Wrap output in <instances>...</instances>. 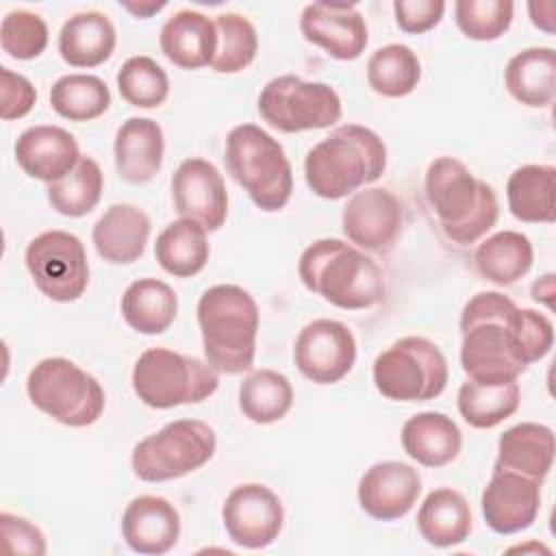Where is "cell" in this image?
Returning <instances> with one entry per match:
<instances>
[{
    "label": "cell",
    "mask_w": 556,
    "mask_h": 556,
    "mask_svg": "<svg viewBox=\"0 0 556 556\" xmlns=\"http://www.w3.org/2000/svg\"><path fill=\"white\" fill-rule=\"evenodd\" d=\"M387 169V146L367 126L343 124L315 143L304 159L308 189L324 200H341L376 182Z\"/></svg>",
    "instance_id": "obj_3"
},
{
    "label": "cell",
    "mask_w": 556,
    "mask_h": 556,
    "mask_svg": "<svg viewBox=\"0 0 556 556\" xmlns=\"http://www.w3.org/2000/svg\"><path fill=\"white\" fill-rule=\"evenodd\" d=\"M302 285L343 311H363L387 295L382 267L365 250L341 239H317L300 256Z\"/></svg>",
    "instance_id": "obj_2"
},
{
    "label": "cell",
    "mask_w": 556,
    "mask_h": 556,
    "mask_svg": "<svg viewBox=\"0 0 556 556\" xmlns=\"http://www.w3.org/2000/svg\"><path fill=\"white\" fill-rule=\"evenodd\" d=\"M113 22L100 11L74 13L59 33L61 59L72 67H98L115 50Z\"/></svg>",
    "instance_id": "obj_27"
},
{
    "label": "cell",
    "mask_w": 556,
    "mask_h": 556,
    "mask_svg": "<svg viewBox=\"0 0 556 556\" xmlns=\"http://www.w3.org/2000/svg\"><path fill=\"white\" fill-rule=\"evenodd\" d=\"M258 113L280 132L319 130L341 119V98L326 83L282 74L261 89Z\"/></svg>",
    "instance_id": "obj_11"
},
{
    "label": "cell",
    "mask_w": 556,
    "mask_h": 556,
    "mask_svg": "<svg viewBox=\"0 0 556 556\" xmlns=\"http://www.w3.org/2000/svg\"><path fill=\"white\" fill-rule=\"evenodd\" d=\"M172 198L178 215L215 232L228 215V193L219 169L200 156L185 159L172 176Z\"/></svg>",
    "instance_id": "obj_16"
},
{
    "label": "cell",
    "mask_w": 556,
    "mask_h": 556,
    "mask_svg": "<svg viewBox=\"0 0 556 556\" xmlns=\"http://www.w3.org/2000/svg\"><path fill=\"white\" fill-rule=\"evenodd\" d=\"M26 393L33 406L70 428L96 424L106 404L102 384L63 356L39 361L28 371Z\"/></svg>",
    "instance_id": "obj_7"
},
{
    "label": "cell",
    "mask_w": 556,
    "mask_h": 556,
    "mask_svg": "<svg viewBox=\"0 0 556 556\" xmlns=\"http://www.w3.org/2000/svg\"><path fill=\"white\" fill-rule=\"evenodd\" d=\"M293 361L300 374L311 382L334 384L354 367L356 339L343 321L313 319L295 339Z\"/></svg>",
    "instance_id": "obj_14"
},
{
    "label": "cell",
    "mask_w": 556,
    "mask_h": 556,
    "mask_svg": "<svg viewBox=\"0 0 556 556\" xmlns=\"http://www.w3.org/2000/svg\"><path fill=\"white\" fill-rule=\"evenodd\" d=\"M161 52L182 70H200L213 63L217 50V28L200 11H176L161 28Z\"/></svg>",
    "instance_id": "obj_24"
},
{
    "label": "cell",
    "mask_w": 556,
    "mask_h": 556,
    "mask_svg": "<svg viewBox=\"0 0 556 556\" xmlns=\"http://www.w3.org/2000/svg\"><path fill=\"white\" fill-rule=\"evenodd\" d=\"M150 217L135 204H113L93 224L96 252L113 265L135 263L148 243Z\"/></svg>",
    "instance_id": "obj_23"
},
{
    "label": "cell",
    "mask_w": 556,
    "mask_h": 556,
    "mask_svg": "<svg viewBox=\"0 0 556 556\" xmlns=\"http://www.w3.org/2000/svg\"><path fill=\"white\" fill-rule=\"evenodd\" d=\"M208 254L211 248L206 241V230L182 217L165 226L154 243L159 265L176 278H191L200 274L208 261Z\"/></svg>",
    "instance_id": "obj_33"
},
{
    "label": "cell",
    "mask_w": 556,
    "mask_h": 556,
    "mask_svg": "<svg viewBox=\"0 0 556 556\" xmlns=\"http://www.w3.org/2000/svg\"><path fill=\"white\" fill-rule=\"evenodd\" d=\"M421 495L419 471L400 460L371 465L358 482L356 497L361 508L378 521H395L410 513Z\"/></svg>",
    "instance_id": "obj_19"
},
{
    "label": "cell",
    "mask_w": 556,
    "mask_h": 556,
    "mask_svg": "<svg viewBox=\"0 0 556 556\" xmlns=\"http://www.w3.org/2000/svg\"><path fill=\"white\" fill-rule=\"evenodd\" d=\"M122 7L126 9V11H130L135 17H150L152 13H159L163 7H165V2H122Z\"/></svg>",
    "instance_id": "obj_48"
},
{
    "label": "cell",
    "mask_w": 556,
    "mask_h": 556,
    "mask_svg": "<svg viewBox=\"0 0 556 556\" xmlns=\"http://www.w3.org/2000/svg\"><path fill=\"white\" fill-rule=\"evenodd\" d=\"M219 371L206 361L167 348L146 350L132 367V391L150 408L198 404L219 387Z\"/></svg>",
    "instance_id": "obj_8"
},
{
    "label": "cell",
    "mask_w": 556,
    "mask_h": 556,
    "mask_svg": "<svg viewBox=\"0 0 556 556\" xmlns=\"http://www.w3.org/2000/svg\"><path fill=\"white\" fill-rule=\"evenodd\" d=\"M2 50L20 61L39 56L48 46V24L41 15L17 9L4 15L0 26Z\"/></svg>",
    "instance_id": "obj_42"
},
{
    "label": "cell",
    "mask_w": 556,
    "mask_h": 556,
    "mask_svg": "<svg viewBox=\"0 0 556 556\" xmlns=\"http://www.w3.org/2000/svg\"><path fill=\"white\" fill-rule=\"evenodd\" d=\"M508 93L532 109H545L556 98V52L534 46L517 52L504 70Z\"/></svg>",
    "instance_id": "obj_28"
},
{
    "label": "cell",
    "mask_w": 556,
    "mask_h": 556,
    "mask_svg": "<svg viewBox=\"0 0 556 556\" xmlns=\"http://www.w3.org/2000/svg\"><path fill=\"white\" fill-rule=\"evenodd\" d=\"M293 406L289 378L274 369H256L239 384V408L254 424L280 421Z\"/></svg>",
    "instance_id": "obj_34"
},
{
    "label": "cell",
    "mask_w": 556,
    "mask_h": 556,
    "mask_svg": "<svg viewBox=\"0 0 556 556\" xmlns=\"http://www.w3.org/2000/svg\"><path fill=\"white\" fill-rule=\"evenodd\" d=\"M119 308L124 321L132 330L141 334H161L176 319L178 298L167 282L139 278L126 287Z\"/></svg>",
    "instance_id": "obj_31"
},
{
    "label": "cell",
    "mask_w": 556,
    "mask_h": 556,
    "mask_svg": "<svg viewBox=\"0 0 556 556\" xmlns=\"http://www.w3.org/2000/svg\"><path fill=\"white\" fill-rule=\"evenodd\" d=\"M528 11H530V20L536 28L545 30L547 35L554 33V4L552 2H530Z\"/></svg>",
    "instance_id": "obj_46"
},
{
    "label": "cell",
    "mask_w": 556,
    "mask_h": 556,
    "mask_svg": "<svg viewBox=\"0 0 556 556\" xmlns=\"http://www.w3.org/2000/svg\"><path fill=\"white\" fill-rule=\"evenodd\" d=\"M521 391L517 380L504 384H480L467 380L458 389V413L471 428H495L517 413Z\"/></svg>",
    "instance_id": "obj_35"
},
{
    "label": "cell",
    "mask_w": 556,
    "mask_h": 556,
    "mask_svg": "<svg viewBox=\"0 0 556 556\" xmlns=\"http://www.w3.org/2000/svg\"><path fill=\"white\" fill-rule=\"evenodd\" d=\"M37 102V91L33 83L22 76L11 72L9 67H0V117L4 122L20 119Z\"/></svg>",
    "instance_id": "obj_43"
},
{
    "label": "cell",
    "mask_w": 556,
    "mask_h": 556,
    "mask_svg": "<svg viewBox=\"0 0 556 556\" xmlns=\"http://www.w3.org/2000/svg\"><path fill=\"white\" fill-rule=\"evenodd\" d=\"M217 50L211 67L217 74H237L245 70L258 50L254 24L239 13H222L215 17Z\"/></svg>",
    "instance_id": "obj_39"
},
{
    "label": "cell",
    "mask_w": 556,
    "mask_h": 556,
    "mask_svg": "<svg viewBox=\"0 0 556 556\" xmlns=\"http://www.w3.org/2000/svg\"><path fill=\"white\" fill-rule=\"evenodd\" d=\"M526 308L500 291L476 293L460 313V365L469 380L504 384L530 365L523 343Z\"/></svg>",
    "instance_id": "obj_1"
},
{
    "label": "cell",
    "mask_w": 556,
    "mask_h": 556,
    "mask_svg": "<svg viewBox=\"0 0 556 556\" xmlns=\"http://www.w3.org/2000/svg\"><path fill=\"white\" fill-rule=\"evenodd\" d=\"M424 191L441 230L458 245L478 243L497 222L493 187L454 156H439L428 165Z\"/></svg>",
    "instance_id": "obj_4"
},
{
    "label": "cell",
    "mask_w": 556,
    "mask_h": 556,
    "mask_svg": "<svg viewBox=\"0 0 556 556\" xmlns=\"http://www.w3.org/2000/svg\"><path fill=\"white\" fill-rule=\"evenodd\" d=\"M534 250L526 235L502 230L478 243L473 261L482 278L493 285L508 287L521 280L532 267Z\"/></svg>",
    "instance_id": "obj_32"
},
{
    "label": "cell",
    "mask_w": 556,
    "mask_h": 556,
    "mask_svg": "<svg viewBox=\"0 0 556 556\" xmlns=\"http://www.w3.org/2000/svg\"><path fill=\"white\" fill-rule=\"evenodd\" d=\"M0 532H2L4 547L11 554H28V556L46 554L43 532L24 517H17L13 513H2Z\"/></svg>",
    "instance_id": "obj_44"
},
{
    "label": "cell",
    "mask_w": 556,
    "mask_h": 556,
    "mask_svg": "<svg viewBox=\"0 0 556 556\" xmlns=\"http://www.w3.org/2000/svg\"><path fill=\"white\" fill-rule=\"evenodd\" d=\"M393 13L397 26L408 35H421L432 30L443 13L445 2L443 0H395Z\"/></svg>",
    "instance_id": "obj_45"
},
{
    "label": "cell",
    "mask_w": 556,
    "mask_h": 556,
    "mask_svg": "<svg viewBox=\"0 0 556 556\" xmlns=\"http://www.w3.org/2000/svg\"><path fill=\"white\" fill-rule=\"evenodd\" d=\"M217 450L215 430L200 419H176L132 447V473L143 482H167L204 467Z\"/></svg>",
    "instance_id": "obj_10"
},
{
    "label": "cell",
    "mask_w": 556,
    "mask_h": 556,
    "mask_svg": "<svg viewBox=\"0 0 556 556\" xmlns=\"http://www.w3.org/2000/svg\"><path fill=\"white\" fill-rule=\"evenodd\" d=\"M119 96L139 109H156L169 96V78L165 70L150 56H130L117 72Z\"/></svg>",
    "instance_id": "obj_40"
},
{
    "label": "cell",
    "mask_w": 556,
    "mask_h": 556,
    "mask_svg": "<svg viewBox=\"0 0 556 556\" xmlns=\"http://www.w3.org/2000/svg\"><path fill=\"white\" fill-rule=\"evenodd\" d=\"M348 241L365 252H389L404 228V204L384 187L354 191L341 213Z\"/></svg>",
    "instance_id": "obj_13"
},
{
    "label": "cell",
    "mask_w": 556,
    "mask_h": 556,
    "mask_svg": "<svg viewBox=\"0 0 556 556\" xmlns=\"http://www.w3.org/2000/svg\"><path fill=\"white\" fill-rule=\"evenodd\" d=\"M532 300L543 302L547 308L554 306V274H545L532 285Z\"/></svg>",
    "instance_id": "obj_47"
},
{
    "label": "cell",
    "mask_w": 556,
    "mask_h": 556,
    "mask_svg": "<svg viewBox=\"0 0 556 556\" xmlns=\"http://www.w3.org/2000/svg\"><path fill=\"white\" fill-rule=\"evenodd\" d=\"M417 530L434 547L460 545L471 532V508L456 489H434L417 513Z\"/></svg>",
    "instance_id": "obj_30"
},
{
    "label": "cell",
    "mask_w": 556,
    "mask_h": 556,
    "mask_svg": "<svg viewBox=\"0 0 556 556\" xmlns=\"http://www.w3.org/2000/svg\"><path fill=\"white\" fill-rule=\"evenodd\" d=\"M35 287L52 302H74L89 285V263L83 241L65 230L37 235L24 254Z\"/></svg>",
    "instance_id": "obj_12"
},
{
    "label": "cell",
    "mask_w": 556,
    "mask_h": 556,
    "mask_svg": "<svg viewBox=\"0 0 556 556\" xmlns=\"http://www.w3.org/2000/svg\"><path fill=\"white\" fill-rule=\"evenodd\" d=\"M122 536L137 554H167L178 543L180 515L165 497L139 495L124 508Z\"/></svg>",
    "instance_id": "obj_21"
},
{
    "label": "cell",
    "mask_w": 556,
    "mask_h": 556,
    "mask_svg": "<svg viewBox=\"0 0 556 556\" xmlns=\"http://www.w3.org/2000/svg\"><path fill=\"white\" fill-rule=\"evenodd\" d=\"M482 517L497 534H517L530 528L541 510V482L517 471L493 469L480 495Z\"/></svg>",
    "instance_id": "obj_18"
},
{
    "label": "cell",
    "mask_w": 556,
    "mask_h": 556,
    "mask_svg": "<svg viewBox=\"0 0 556 556\" xmlns=\"http://www.w3.org/2000/svg\"><path fill=\"white\" fill-rule=\"evenodd\" d=\"M163 128L150 117H128L115 135L113 156L122 180L130 185L148 182L163 165Z\"/></svg>",
    "instance_id": "obj_22"
},
{
    "label": "cell",
    "mask_w": 556,
    "mask_h": 556,
    "mask_svg": "<svg viewBox=\"0 0 556 556\" xmlns=\"http://www.w3.org/2000/svg\"><path fill=\"white\" fill-rule=\"evenodd\" d=\"M50 104L63 119L89 122L109 111L111 91L106 83L93 74H67L52 85Z\"/></svg>",
    "instance_id": "obj_37"
},
{
    "label": "cell",
    "mask_w": 556,
    "mask_h": 556,
    "mask_svg": "<svg viewBox=\"0 0 556 556\" xmlns=\"http://www.w3.org/2000/svg\"><path fill=\"white\" fill-rule=\"evenodd\" d=\"M302 37L326 50L332 59L354 61L369 41V30L356 4L345 2H311L300 15Z\"/></svg>",
    "instance_id": "obj_17"
},
{
    "label": "cell",
    "mask_w": 556,
    "mask_h": 556,
    "mask_svg": "<svg viewBox=\"0 0 556 556\" xmlns=\"http://www.w3.org/2000/svg\"><path fill=\"white\" fill-rule=\"evenodd\" d=\"M506 200L513 217L526 224H554L556 169L554 165H521L506 182Z\"/></svg>",
    "instance_id": "obj_29"
},
{
    "label": "cell",
    "mask_w": 556,
    "mask_h": 556,
    "mask_svg": "<svg viewBox=\"0 0 556 556\" xmlns=\"http://www.w3.org/2000/svg\"><path fill=\"white\" fill-rule=\"evenodd\" d=\"M554 463V432L549 426L523 421L508 428L497 441L495 469L517 471L543 482Z\"/></svg>",
    "instance_id": "obj_26"
},
{
    "label": "cell",
    "mask_w": 556,
    "mask_h": 556,
    "mask_svg": "<svg viewBox=\"0 0 556 556\" xmlns=\"http://www.w3.org/2000/svg\"><path fill=\"white\" fill-rule=\"evenodd\" d=\"M72 132L61 126H30L15 141V161L24 174L41 182H56L80 161Z\"/></svg>",
    "instance_id": "obj_20"
},
{
    "label": "cell",
    "mask_w": 556,
    "mask_h": 556,
    "mask_svg": "<svg viewBox=\"0 0 556 556\" xmlns=\"http://www.w3.org/2000/svg\"><path fill=\"white\" fill-rule=\"evenodd\" d=\"M402 447L415 463L437 469L450 465L460 454L463 434L452 417L424 410L404 421Z\"/></svg>",
    "instance_id": "obj_25"
},
{
    "label": "cell",
    "mask_w": 556,
    "mask_h": 556,
    "mask_svg": "<svg viewBox=\"0 0 556 556\" xmlns=\"http://www.w3.org/2000/svg\"><path fill=\"white\" fill-rule=\"evenodd\" d=\"M222 521L232 543L245 549H263L278 539L285 508L269 486L245 482L226 495Z\"/></svg>",
    "instance_id": "obj_15"
},
{
    "label": "cell",
    "mask_w": 556,
    "mask_h": 556,
    "mask_svg": "<svg viewBox=\"0 0 556 556\" xmlns=\"http://www.w3.org/2000/svg\"><path fill=\"white\" fill-rule=\"evenodd\" d=\"M374 384L393 402H428L439 397L450 378L447 361L426 337H402L374 361Z\"/></svg>",
    "instance_id": "obj_9"
},
{
    "label": "cell",
    "mask_w": 556,
    "mask_h": 556,
    "mask_svg": "<svg viewBox=\"0 0 556 556\" xmlns=\"http://www.w3.org/2000/svg\"><path fill=\"white\" fill-rule=\"evenodd\" d=\"M258 321L256 300L243 287H208L198 300V324L206 363L219 374L252 369Z\"/></svg>",
    "instance_id": "obj_5"
},
{
    "label": "cell",
    "mask_w": 556,
    "mask_h": 556,
    "mask_svg": "<svg viewBox=\"0 0 556 556\" xmlns=\"http://www.w3.org/2000/svg\"><path fill=\"white\" fill-rule=\"evenodd\" d=\"M226 167L265 213L285 208L293 191V169L285 148L256 124H239L226 137Z\"/></svg>",
    "instance_id": "obj_6"
},
{
    "label": "cell",
    "mask_w": 556,
    "mask_h": 556,
    "mask_svg": "<svg viewBox=\"0 0 556 556\" xmlns=\"http://www.w3.org/2000/svg\"><path fill=\"white\" fill-rule=\"evenodd\" d=\"M510 0H458L454 4L456 26L467 39L495 41L513 24Z\"/></svg>",
    "instance_id": "obj_41"
},
{
    "label": "cell",
    "mask_w": 556,
    "mask_h": 556,
    "mask_svg": "<svg viewBox=\"0 0 556 556\" xmlns=\"http://www.w3.org/2000/svg\"><path fill=\"white\" fill-rule=\"evenodd\" d=\"M102 185L100 165L91 156H80L67 176L48 185V202L65 217H83L100 202Z\"/></svg>",
    "instance_id": "obj_38"
},
{
    "label": "cell",
    "mask_w": 556,
    "mask_h": 556,
    "mask_svg": "<svg viewBox=\"0 0 556 556\" xmlns=\"http://www.w3.org/2000/svg\"><path fill=\"white\" fill-rule=\"evenodd\" d=\"M421 78L417 54L404 43H387L367 61V83L384 98H404L415 91Z\"/></svg>",
    "instance_id": "obj_36"
}]
</instances>
